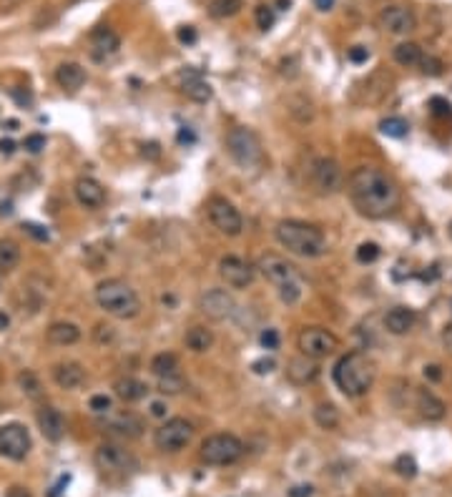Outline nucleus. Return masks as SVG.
<instances>
[{"label":"nucleus","instance_id":"1","mask_svg":"<svg viewBox=\"0 0 452 497\" xmlns=\"http://www.w3.org/2000/svg\"><path fill=\"white\" fill-rule=\"evenodd\" d=\"M347 196L367 219H387L400 206L397 181L377 166H359L347 178Z\"/></svg>","mask_w":452,"mask_h":497},{"label":"nucleus","instance_id":"2","mask_svg":"<svg viewBox=\"0 0 452 497\" xmlns=\"http://www.w3.org/2000/svg\"><path fill=\"white\" fill-rule=\"evenodd\" d=\"M274 236L279 246H284L289 254L302 256V259H320L327 254V236L320 227L307 224V221L287 219L279 221L274 229Z\"/></svg>","mask_w":452,"mask_h":497},{"label":"nucleus","instance_id":"3","mask_svg":"<svg viewBox=\"0 0 452 497\" xmlns=\"http://www.w3.org/2000/svg\"><path fill=\"white\" fill-rule=\"evenodd\" d=\"M375 362L364 352H349L344 357H339V362L334 365V384L342 389L347 397H364L375 384Z\"/></svg>","mask_w":452,"mask_h":497},{"label":"nucleus","instance_id":"4","mask_svg":"<svg viewBox=\"0 0 452 497\" xmlns=\"http://www.w3.org/2000/svg\"><path fill=\"white\" fill-rule=\"evenodd\" d=\"M96 304L106 314L116 316V319H133L141 312V299H138L136 289L118 276L103 279L96 287Z\"/></svg>","mask_w":452,"mask_h":497},{"label":"nucleus","instance_id":"5","mask_svg":"<svg viewBox=\"0 0 452 497\" xmlns=\"http://www.w3.org/2000/svg\"><path fill=\"white\" fill-rule=\"evenodd\" d=\"M226 151L232 156V161L237 166H242L244 171L247 168H256L264 161V151H261L259 136L252 131V128L237 126L226 133Z\"/></svg>","mask_w":452,"mask_h":497},{"label":"nucleus","instance_id":"6","mask_svg":"<svg viewBox=\"0 0 452 497\" xmlns=\"http://www.w3.org/2000/svg\"><path fill=\"white\" fill-rule=\"evenodd\" d=\"M242 455H244V442L239 440L237 435H229V432L209 435L204 442H201V450H199L201 462L214 464V467L234 464Z\"/></svg>","mask_w":452,"mask_h":497},{"label":"nucleus","instance_id":"7","mask_svg":"<svg viewBox=\"0 0 452 497\" xmlns=\"http://www.w3.org/2000/svg\"><path fill=\"white\" fill-rule=\"evenodd\" d=\"M297 347L304 357L315 359H327L339 349V339H337L334 331L324 329V326H304L297 337Z\"/></svg>","mask_w":452,"mask_h":497},{"label":"nucleus","instance_id":"8","mask_svg":"<svg viewBox=\"0 0 452 497\" xmlns=\"http://www.w3.org/2000/svg\"><path fill=\"white\" fill-rule=\"evenodd\" d=\"M307 173H309V186L315 188L317 193H322V196L337 193L344 186L342 166L337 164L334 159H327V156H320V159L312 161Z\"/></svg>","mask_w":452,"mask_h":497},{"label":"nucleus","instance_id":"9","mask_svg":"<svg viewBox=\"0 0 452 497\" xmlns=\"http://www.w3.org/2000/svg\"><path fill=\"white\" fill-rule=\"evenodd\" d=\"M191 440L193 425L188 420H183V417H171L154 432V445L161 452H181Z\"/></svg>","mask_w":452,"mask_h":497},{"label":"nucleus","instance_id":"10","mask_svg":"<svg viewBox=\"0 0 452 497\" xmlns=\"http://www.w3.org/2000/svg\"><path fill=\"white\" fill-rule=\"evenodd\" d=\"M94 462L106 475H126V472L136 469V459L131 457V452L123 450L121 445H113V442L98 445V450L94 455Z\"/></svg>","mask_w":452,"mask_h":497},{"label":"nucleus","instance_id":"11","mask_svg":"<svg viewBox=\"0 0 452 497\" xmlns=\"http://www.w3.org/2000/svg\"><path fill=\"white\" fill-rule=\"evenodd\" d=\"M33 447L30 442V432L21 425V422H8L0 427V455L13 462H23Z\"/></svg>","mask_w":452,"mask_h":497},{"label":"nucleus","instance_id":"12","mask_svg":"<svg viewBox=\"0 0 452 497\" xmlns=\"http://www.w3.org/2000/svg\"><path fill=\"white\" fill-rule=\"evenodd\" d=\"M206 211H209L211 224H214L224 236H239V234L244 232V219L232 201L221 199V196H211Z\"/></svg>","mask_w":452,"mask_h":497},{"label":"nucleus","instance_id":"13","mask_svg":"<svg viewBox=\"0 0 452 497\" xmlns=\"http://www.w3.org/2000/svg\"><path fill=\"white\" fill-rule=\"evenodd\" d=\"M219 276L224 279L226 287L232 289H247L254 284V276H256V266H252L242 256H224L219 261Z\"/></svg>","mask_w":452,"mask_h":497},{"label":"nucleus","instance_id":"14","mask_svg":"<svg viewBox=\"0 0 452 497\" xmlns=\"http://www.w3.org/2000/svg\"><path fill=\"white\" fill-rule=\"evenodd\" d=\"M256 269H259V274L264 276L269 284H274V287H281V284H289V282H294V279H299L297 266L289 264V261L284 259V256H279V254L259 256Z\"/></svg>","mask_w":452,"mask_h":497},{"label":"nucleus","instance_id":"15","mask_svg":"<svg viewBox=\"0 0 452 497\" xmlns=\"http://www.w3.org/2000/svg\"><path fill=\"white\" fill-rule=\"evenodd\" d=\"M199 309H201V314L209 316V319L224 321L237 312V302H234V297L226 292V289H211V292L201 294Z\"/></svg>","mask_w":452,"mask_h":497},{"label":"nucleus","instance_id":"16","mask_svg":"<svg viewBox=\"0 0 452 497\" xmlns=\"http://www.w3.org/2000/svg\"><path fill=\"white\" fill-rule=\"evenodd\" d=\"M380 25L390 35H409L417 28V16L407 6H387L380 13Z\"/></svg>","mask_w":452,"mask_h":497},{"label":"nucleus","instance_id":"17","mask_svg":"<svg viewBox=\"0 0 452 497\" xmlns=\"http://www.w3.org/2000/svg\"><path fill=\"white\" fill-rule=\"evenodd\" d=\"M179 86H181V93L186 96L188 101H193V103H209L211 96H214V91H211V86L206 83V78L201 76L196 68H183V71L179 73Z\"/></svg>","mask_w":452,"mask_h":497},{"label":"nucleus","instance_id":"18","mask_svg":"<svg viewBox=\"0 0 452 497\" xmlns=\"http://www.w3.org/2000/svg\"><path fill=\"white\" fill-rule=\"evenodd\" d=\"M73 193H76V201L83 209H101L106 204V188L101 181L91 176H81L73 183Z\"/></svg>","mask_w":452,"mask_h":497},{"label":"nucleus","instance_id":"19","mask_svg":"<svg viewBox=\"0 0 452 497\" xmlns=\"http://www.w3.org/2000/svg\"><path fill=\"white\" fill-rule=\"evenodd\" d=\"M103 430L111 432L116 437H126V440H136L144 432V422L138 420L136 414L131 412H121V414H111L108 420L103 422Z\"/></svg>","mask_w":452,"mask_h":497},{"label":"nucleus","instance_id":"20","mask_svg":"<svg viewBox=\"0 0 452 497\" xmlns=\"http://www.w3.org/2000/svg\"><path fill=\"white\" fill-rule=\"evenodd\" d=\"M35 420H38L40 435L48 442L63 440V435H66V420H63V414L55 407H40L38 414H35Z\"/></svg>","mask_w":452,"mask_h":497},{"label":"nucleus","instance_id":"21","mask_svg":"<svg viewBox=\"0 0 452 497\" xmlns=\"http://www.w3.org/2000/svg\"><path fill=\"white\" fill-rule=\"evenodd\" d=\"M121 48V38H118L111 28H96L91 33V55L96 61H108L111 55H116Z\"/></svg>","mask_w":452,"mask_h":497},{"label":"nucleus","instance_id":"22","mask_svg":"<svg viewBox=\"0 0 452 497\" xmlns=\"http://www.w3.org/2000/svg\"><path fill=\"white\" fill-rule=\"evenodd\" d=\"M53 382L66 392H73L86 382V370L78 362H61V365L53 367Z\"/></svg>","mask_w":452,"mask_h":497},{"label":"nucleus","instance_id":"23","mask_svg":"<svg viewBox=\"0 0 452 497\" xmlns=\"http://www.w3.org/2000/svg\"><path fill=\"white\" fill-rule=\"evenodd\" d=\"M317 377H320V367H317L315 359L304 357V354H302V357L289 359V365H287V379L292 382V384L304 387V384H309V382H315Z\"/></svg>","mask_w":452,"mask_h":497},{"label":"nucleus","instance_id":"24","mask_svg":"<svg viewBox=\"0 0 452 497\" xmlns=\"http://www.w3.org/2000/svg\"><path fill=\"white\" fill-rule=\"evenodd\" d=\"M414 321H417V314L409 307H395L385 314V329L395 337H402L407 331H412Z\"/></svg>","mask_w":452,"mask_h":497},{"label":"nucleus","instance_id":"25","mask_svg":"<svg viewBox=\"0 0 452 497\" xmlns=\"http://www.w3.org/2000/svg\"><path fill=\"white\" fill-rule=\"evenodd\" d=\"M113 392H116V397L121 399V402H141V399H146V394H149V384L141 379H136V377H118L116 382H113Z\"/></svg>","mask_w":452,"mask_h":497},{"label":"nucleus","instance_id":"26","mask_svg":"<svg viewBox=\"0 0 452 497\" xmlns=\"http://www.w3.org/2000/svg\"><path fill=\"white\" fill-rule=\"evenodd\" d=\"M417 409L427 422H440L445 420L447 414L445 402L435 392H430V389H417Z\"/></svg>","mask_w":452,"mask_h":497},{"label":"nucleus","instance_id":"27","mask_svg":"<svg viewBox=\"0 0 452 497\" xmlns=\"http://www.w3.org/2000/svg\"><path fill=\"white\" fill-rule=\"evenodd\" d=\"M55 81H58V86H61L63 91H78L86 83V68L81 66V63H61V66L55 68Z\"/></svg>","mask_w":452,"mask_h":497},{"label":"nucleus","instance_id":"28","mask_svg":"<svg viewBox=\"0 0 452 497\" xmlns=\"http://www.w3.org/2000/svg\"><path fill=\"white\" fill-rule=\"evenodd\" d=\"M45 337L55 347H71V344H76L81 339V329L73 321H53L48 326V331H45Z\"/></svg>","mask_w":452,"mask_h":497},{"label":"nucleus","instance_id":"29","mask_svg":"<svg viewBox=\"0 0 452 497\" xmlns=\"http://www.w3.org/2000/svg\"><path fill=\"white\" fill-rule=\"evenodd\" d=\"M183 344H186V349H191V352L204 354L214 347V331L204 324H193V326H188L186 334H183Z\"/></svg>","mask_w":452,"mask_h":497},{"label":"nucleus","instance_id":"30","mask_svg":"<svg viewBox=\"0 0 452 497\" xmlns=\"http://www.w3.org/2000/svg\"><path fill=\"white\" fill-rule=\"evenodd\" d=\"M392 58H395V61H397L400 66L412 68V66H419V63H422V58H425V53H422V48H419L417 43H412V40H407V43L395 45V50H392Z\"/></svg>","mask_w":452,"mask_h":497},{"label":"nucleus","instance_id":"31","mask_svg":"<svg viewBox=\"0 0 452 497\" xmlns=\"http://www.w3.org/2000/svg\"><path fill=\"white\" fill-rule=\"evenodd\" d=\"M21 246L13 239H0V271H13L21 264Z\"/></svg>","mask_w":452,"mask_h":497},{"label":"nucleus","instance_id":"32","mask_svg":"<svg viewBox=\"0 0 452 497\" xmlns=\"http://www.w3.org/2000/svg\"><path fill=\"white\" fill-rule=\"evenodd\" d=\"M312 417H315V422H317L320 430H337V427H339V409H337L334 404H329V402L317 404L315 412H312Z\"/></svg>","mask_w":452,"mask_h":497},{"label":"nucleus","instance_id":"33","mask_svg":"<svg viewBox=\"0 0 452 497\" xmlns=\"http://www.w3.org/2000/svg\"><path fill=\"white\" fill-rule=\"evenodd\" d=\"M151 372L156 377H169V375H179V357L171 352H161L151 359Z\"/></svg>","mask_w":452,"mask_h":497},{"label":"nucleus","instance_id":"34","mask_svg":"<svg viewBox=\"0 0 452 497\" xmlns=\"http://www.w3.org/2000/svg\"><path fill=\"white\" fill-rule=\"evenodd\" d=\"M18 387H21L23 394L30 399L43 397V384H40V379L30 370H23L21 375H18Z\"/></svg>","mask_w":452,"mask_h":497},{"label":"nucleus","instance_id":"35","mask_svg":"<svg viewBox=\"0 0 452 497\" xmlns=\"http://www.w3.org/2000/svg\"><path fill=\"white\" fill-rule=\"evenodd\" d=\"M380 131L385 133V136H390V138H405V136H407V131H409V126H407L405 118L387 116V118H382V121H380Z\"/></svg>","mask_w":452,"mask_h":497},{"label":"nucleus","instance_id":"36","mask_svg":"<svg viewBox=\"0 0 452 497\" xmlns=\"http://www.w3.org/2000/svg\"><path fill=\"white\" fill-rule=\"evenodd\" d=\"M244 8L242 0H211L209 13L214 18H232Z\"/></svg>","mask_w":452,"mask_h":497},{"label":"nucleus","instance_id":"37","mask_svg":"<svg viewBox=\"0 0 452 497\" xmlns=\"http://www.w3.org/2000/svg\"><path fill=\"white\" fill-rule=\"evenodd\" d=\"M279 289V299L287 307H294V304L302 299V282L299 279H294V282H289V284H281V287H276Z\"/></svg>","mask_w":452,"mask_h":497},{"label":"nucleus","instance_id":"38","mask_svg":"<svg viewBox=\"0 0 452 497\" xmlns=\"http://www.w3.org/2000/svg\"><path fill=\"white\" fill-rule=\"evenodd\" d=\"M186 387L181 372L179 375H169V377H159V392L161 394H179Z\"/></svg>","mask_w":452,"mask_h":497},{"label":"nucleus","instance_id":"39","mask_svg":"<svg viewBox=\"0 0 452 497\" xmlns=\"http://www.w3.org/2000/svg\"><path fill=\"white\" fill-rule=\"evenodd\" d=\"M380 246H377L375 241H364L357 246V261L359 264H375L377 259H380Z\"/></svg>","mask_w":452,"mask_h":497},{"label":"nucleus","instance_id":"40","mask_svg":"<svg viewBox=\"0 0 452 497\" xmlns=\"http://www.w3.org/2000/svg\"><path fill=\"white\" fill-rule=\"evenodd\" d=\"M254 21H256V25H259L261 30H269V28L274 25V21H276L274 8H271V6H256V11H254Z\"/></svg>","mask_w":452,"mask_h":497},{"label":"nucleus","instance_id":"41","mask_svg":"<svg viewBox=\"0 0 452 497\" xmlns=\"http://www.w3.org/2000/svg\"><path fill=\"white\" fill-rule=\"evenodd\" d=\"M395 469H397L402 477H414L417 475V462H414L412 455H400V457L395 459Z\"/></svg>","mask_w":452,"mask_h":497},{"label":"nucleus","instance_id":"42","mask_svg":"<svg viewBox=\"0 0 452 497\" xmlns=\"http://www.w3.org/2000/svg\"><path fill=\"white\" fill-rule=\"evenodd\" d=\"M113 339H116V329L111 324H96L94 326V342L96 344H113Z\"/></svg>","mask_w":452,"mask_h":497},{"label":"nucleus","instance_id":"43","mask_svg":"<svg viewBox=\"0 0 452 497\" xmlns=\"http://www.w3.org/2000/svg\"><path fill=\"white\" fill-rule=\"evenodd\" d=\"M274 370H276V359L274 357H261V359H256V362H252V372L256 377H266V375H271Z\"/></svg>","mask_w":452,"mask_h":497},{"label":"nucleus","instance_id":"44","mask_svg":"<svg viewBox=\"0 0 452 497\" xmlns=\"http://www.w3.org/2000/svg\"><path fill=\"white\" fill-rule=\"evenodd\" d=\"M279 342H281V339H279V331H276V329H264L259 334V344L264 349H269V352L279 349Z\"/></svg>","mask_w":452,"mask_h":497},{"label":"nucleus","instance_id":"45","mask_svg":"<svg viewBox=\"0 0 452 497\" xmlns=\"http://www.w3.org/2000/svg\"><path fill=\"white\" fill-rule=\"evenodd\" d=\"M419 68H422L425 76H440V73H442V61H440V58H435V55H425L422 63H419Z\"/></svg>","mask_w":452,"mask_h":497},{"label":"nucleus","instance_id":"46","mask_svg":"<svg viewBox=\"0 0 452 497\" xmlns=\"http://www.w3.org/2000/svg\"><path fill=\"white\" fill-rule=\"evenodd\" d=\"M89 407L94 409L96 414H108L111 407H113V402H111V397H106V394H94L89 402Z\"/></svg>","mask_w":452,"mask_h":497},{"label":"nucleus","instance_id":"47","mask_svg":"<svg viewBox=\"0 0 452 497\" xmlns=\"http://www.w3.org/2000/svg\"><path fill=\"white\" fill-rule=\"evenodd\" d=\"M347 58L354 66H362V63H367V58H370V50L364 48V45H354V48L347 50Z\"/></svg>","mask_w":452,"mask_h":497},{"label":"nucleus","instance_id":"48","mask_svg":"<svg viewBox=\"0 0 452 497\" xmlns=\"http://www.w3.org/2000/svg\"><path fill=\"white\" fill-rule=\"evenodd\" d=\"M26 149L30 151V154L43 151L45 149V136H43V133H30V136L26 138Z\"/></svg>","mask_w":452,"mask_h":497},{"label":"nucleus","instance_id":"49","mask_svg":"<svg viewBox=\"0 0 452 497\" xmlns=\"http://www.w3.org/2000/svg\"><path fill=\"white\" fill-rule=\"evenodd\" d=\"M149 414L156 417V420H166V414H169V404L164 399H151L149 402Z\"/></svg>","mask_w":452,"mask_h":497},{"label":"nucleus","instance_id":"50","mask_svg":"<svg viewBox=\"0 0 452 497\" xmlns=\"http://www.w3.org/2000/svg\"><path fill=\"white\" fill-rule=\"evenodd\" d=\"M21 229L26 234H30L33 239H38V241H48V232H45L43 227H38V224H33V221H26Z\"/></svg>","mask_w":452,"mask_h":497},{"label":"nucleus","instance_id":"51","mask_svg":"<svg viewBox=\"0 0 452 497\" xmlns=\"http://www.w3.org/2000/svg\"><path fill=\"white\" fill-rule=\"evenodd\" d=\"M430 105H432V113H435V116H440V118L452 116V105L447 103L445 98H432Z\"/></svg>","mask_w":452,"mask_h":497},{"label":"nucleus","instance_id":"52","mask_svg":"<svg viewBox=\"0 0 452 497\" xmlns=\"http://www.w3.org/2000/svg\"><path fill=\"white\" fill-rule=\"evenodd\" d=\"M196 38H199V35H196V28H193V25H181V28H179V40H181V43L193 45V43H196Z\"/></svg>","mask_w":452,"mask_h":497},{"label":"nucleus","instance_id":"53","mask_svg":"<svg viewBox=\"0 0 452 497\" xmlns=\"http://www.w3.org/2000/svg\"><path fill=\"white\" fill-rule=\"evenodd\" d=\"M287 495L289 497H312V495H315V487H312V485H294Z\"/></svg>","mask_w":452,"mask_h":497},{"label":"nucleus","instance_id":"54","mask_svg":"<svg viewBox=\"0 0 452 497\" xmlns=\"http://www.w3.org/2000/svg\"><path fill=\"white\" fill-rule=\"evenodd\" d=\"M425 379L440 382V379H442V367H440V365H427V367H425Z\"/></svg>","mask_w":452,"mask_h":497},{"label":"nucleus","instance_id":"55","mask_svg":"<svg viewBox=\"0 0 452 497\" xmlns=\"http://www.w3.org/2000/svg\"><path fill=\"white\" fill-rule=\"evenodd\" d=\"M6 497H30V490L23 485H13V487H8Z\"/></svg>","mask_w":452,"mask_h":497},{"label":"nucleus","instance_id":"56","mask_svg":"<svg viewBox=\"0 0 452 497\" xmlns=\"http://www.w3.org/2000/svg\"><path fill=\"white\" fill-rule=\"evenodd\" d=\"M442 344H445V349L452 354V324H447L445 329H442Z\"/></svg>","mask_w":452,"mask_h":497},{"label":"nucleus","instance_id":"57","mask_svg":"<svg viewBox=\"0 0 452 497\" xmlns=\"http://www.w3.org/2000/svg\"><path fill=\"white\" fill-rule=\"evenodd\" d=\"M26 0H0V11H13V8L23 6Z\"/></svg>","mask_w":452,"mask_h":497},{"label":"nucleus","instance_id":"58","mask_svg":"<svg viewBox=\"0 0 452 497\" xmlns=\"http://www.w3.org/2000/svg\"><path fill=\"white\" fill-rule=\"evenodd\" d=\"M334 3H337V0H315V8H317V11L324 13V11H332V8H334Z\"/></svg>","mask_w":452,"mask_h":497},{"label":"nucleus","instance_id":"59","mask_svg":"<svg viewBox=\"0 0 452 497\" xmlns=\"http://www.w3.org/2000/svg\"><path fill=\"white\" fill-rule=\"evenodd\" d=\"M8 326H11V316H8L6 312H0V331H6Z\"/></svg>","mask_w":452,"mask_h":497},{"label":"nucleus","instance_id":"60","mask_svg":"<svg viewBox=\"0 0 452 497\" xmlns=\"http://www.w3.org/2000/svg\"><path fill=\"white\" fill-rule=\"evenodd\" d=\"M0 151L3 154H13V141H0Z\"/></svg>","mask_w":452,"mask_h":497},{"label":"nucleus","instance_id":"61","mask_svg":"<svg viewBox=\"0 0 452 497\" xmlns=\"http://www.w3.org/2000/svg\"><path fill=\"white\" fill-rule=\"evenodd\" d=\"M179 141H181V144H183V141H193V136L188 131H181V133H179Z\"/></svg>","mask_w":452,"mask_h":497},{"label":"nucleus","instance_id":"62","mask_svg":"<svg viewBox=\"0 0 452 497\" xmlns=\"http://www.w3.org/2000/svg\"><path fill=\"white\" fill-rule=\"evenodd\" d=\"M447 234H450V239H452V224H450V227H447Z\"/></svg>","mask_w":452,"mask_h":497},{"label":"nucleus","instance_id":"63","mask_svg":"<svg viewBox=\"0 0 452 497\" xmlns=\"http://www.w3.org/2000/svg\"><path fill=\"white\" fill-rule=\"evenodd\" d=\"M450 309H452V302H450Z\"/></svg>","mask_w":452,"mask_h":497},{"label":"nucleus","instance_id":"64","mask_svg":"<svg viewBox=\"0 0 452 497\" xmlns=\"http://www.w3.org/2000/svg\"><path fill=\"white\" fill-rule=\"evenodd\" d=\"M0 289H3V287H0Z\"/></svg>","mask_w":452,"mask_h":497}]
</instances>
